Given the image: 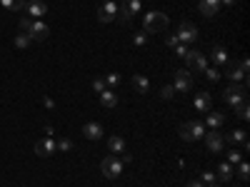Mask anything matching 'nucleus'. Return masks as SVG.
Segmentation results:
<instances>
[{"instance_id": "nucleus-25", "label": "nucleus", "mask_w": 250, "mask_h": 187, "mask_svg": "<svg viewBox=\"0 0 250 187\" xmlns=\"http://www.w3.org/2000/svg\"><path fill=\"white\" fill-rule=\"evenodd\" d=\"M30 43H33V40H30L28 33H18V35H15V48L25 50V48H30Z\"/></svg>"}, {"instance_id": "nucleus-10", "label": "nucleus", "mask_w": 250, "mask_h": 187, "mask_svg": "<svg viewBox=\"0 0 250 187\" xmlns=\"http://www.w3.org/2000/svg\"><path fill=\"white\" fill-rule=\"evenodd\" d=\"M55 150H58V142L53 137H43L40 142H35V155H40V157H50V155H55Z\"/></svg>"}, {"instance_id": "nucleus-21", "label": "nucleus", "mask_w": 250, "mask_h": 187, "mask_svg": "<svg viewBox=\"0 0 250 187\" xmlns=\"http://www.w3.org/2000/svg\"><path fill=\"white\" fill-rule=\"evenodd\" d=\"M133 85H135V90L140 93V95H145L150 90V80L145 77V75H133Z\"/></svg>"}, {"instance_id": "nucleus-39", "label": "nucleus", "mask_w": 250, "mask_h": 187, "mask_svg": "<svg viewBox=\"0 0 250 187\" xmlns=\"http://www.w3.org/2000/svg\"><path fill=\"white\" fill-rule=\"evenodd\" d=\"M165 43H168L170 48H175V45L180 43V40H178V35H168V37H165Z\"/></svg>"}, {"instance_id": "nucleus-15", "label": "nucleus", "mask_w": 250, "mask_h": 187, "mask_svg": "<svg viewBox=\"0 0 250 187\" xmlns=\"http://www.w3.org/2000/svg\"><path fill=\"white\" fill-rule=\"evenodd\" d=\"M193 105L198 112H210V105H213V95L210 93H198L195 100H193Z\"/></svg>"}, {"instance_id": "nucleus-17", "label": "nucleus", "mask_w": 250, "mask_h": 187, "mask_svg": "<svg viewBox=\"0 0 250 187\" xmlns=\"http://www.w3.org/2000/svg\"><path fill=\"white\" fill-rule=\"evenodd\" d=\"M83 135H85L88 140H100V137H103V125H98V122H88L85 128H83Z\"/></svg>"}, {"instance_id": "nucleus-40", "label": "nucleus", "mask_w": 250, "mask_h": 187, "mask_svg": "<svg viewBox=\"0 0 250 187\" xmlns=\"http://www.w3.org/2000/svg\"><path fill=\"white\" fill-rule=\"evenodd\" d=\"M188 187H205L200 180H190V182H188Z\"/></svg>"}, {"instance_id": "nucleus-20", "label": "nucleus", "mask_w": 250, "mask_h": 187, "mask_svg": "<svg viewBox=\"0 0 250 187\" xmlns=\"http://www.w3.org/2000/svg\"><path fill=\"white\" fill-rule=\"evenodd\" d=\"M213 62H215V65H225V62L228 60H230V57H228V50L223 48V45H213Z\"/></svg>"}, {"instance_id": "nucleus-33", "label": "nucleus", "mask_w": 250, "mask_h": 187, "mask_svg": "<svg viewBox=\"0 0 250 187\" xmlns=\"http://www.w3.org/2000/svg\"><path fill=\"white\" fill-rule=\"evenodd\" d=\"M58 150H62V152H68V150H73V142H70L68 137H62V140L58 142Z\"/></svg>"}, {"instance_id": "nucleus-7", "label": "nucleus", "mask_w": 250, "mask_h": 187, "mask_svg": "<svg viewBox=\"0 0 250 187\" xmlns=\"http://www.w3.org/2000/svg\"><path fill=\"white\" fill-rule=\"evenodd\" d=\"M178 40H180V43H185V45L195 43V40H198V28L193 23H188V20H183L180 28H178Z\"/></svg>"}, {"instance_id": "nucleus-18", "label": "nucleus", "mask_w": 250, "mask_h": 187, "mask_svg": "<svg viewBox=\"0 0 250 187\" xmlns=\"http://www.w3.org/2000/svg\"><path fill=\"white\" fill-rule=\"evenodd\" d=\"M205 122H208V128H210V130H218L220 125L225 122V115L218 112V110H215V112H208V115H205Z\"/></svg>"}, {"instance_id": "nucleus-30", "label": "nucleus", "mask_w": 250, "mask_h": 187, "mask_svg": "<svg viewBox=\"0 0 250 187\" xmlns=\"http://www.w3.org/2000/svg\"><path fill=\"white\" fill-rule=\"evenodd\" d=\"M228 162H230V165H238V162H243V155H240L238 150H230V152H228Z\"/></svg>"}, {"instance_id": "nucleus-6", "label": "nucleus", "mask_w": 250, "mask_h": 187, "mask_svg": "<svg viewBox=\"0 0 250 187\" xmlns=\"http://www.w3.org/2000/svg\"><path fill=\"white\" fill-rule=\"evenodd\" d=\"M118 13H120V8L115 5V0H105L98 10V20L100 23H113V20L118 18Z\"/></svg>"}, {"instance_id": "nucleus-31", "label": "nucleus", "mask_w": 250, "mask_h": 187, "mask_svg": "<svg viewBox=\"0 0 250 187\" xmlns=\"http://www.w3.org/2000/svg\"><path fill=\"white\" fill-rule=\"evenodd\" d=\"M235 110H238V117H240V120H248V117H250V110H248V100L243 102L240 108H235Z\"/></svg>"}, {"instance_id": "nucleus-13", "label": "nucleus", "mask_w": 250, "mask_h": 187, "mask_svg": "<svg viewBox=\"0 0 250 187\" xmlns=\"http://www.w3.org/2000/svg\"><path fill=\"white\" fill-rule=\"evenodd\" d=\"M140 13V0H123V5H120V15H123V20L128 23V20L133 18V15H138Z\"/></svg>"}, {"instance_id": "nucleus-42", "label": "nucleus", "mask_w": 250, "mask_h": 187, "mask_svg": "<svg viewBox=\"0 0 250 187\" xmlns=\"http://www.w3.org/2000/svg\"><path fill=\"white\" fill-rule=\"evenodd\" d=\"M223 3H225V5H235L238 0H220V5H223Z\"/></svg>"}, {"instance_id": "nucleus-41", "label": "nucleus", "mask_w": 250, "mask_h": 187, "mask_svg": "<svg viewBox=\"0 0 250 187\" xmlns=\"http://www.w3.org/2000/svg\"><path fill=\"white\" fill-rule=\"evenodd\" d=\"M240 68H243V70L248 73V68H250V62H248V57H243V60H240Z\"/></svg>"}, {"instance_id": "nucleus-34", "label": "nucleus", "mask_w": 250, "mask_h": 187, "mask_svg": "<svg viewBox=\"0 0 250 187\" xmlns=\"http://www.w3.org/2000/svg\"><path fill=\"white\" fill-rule=\"evenodd\" d=\"M133 43L140 48V45H145V43H148V33H138L135 37H133Z\"/></svg>"}, {"instance_id": "nucleus-23", "label": "nucleus", "mask_w": 250, "mask_h": 187, "mask_svg": "<svg viewBox=\"0 0 250 187\" xmlns=\"http://www.w3.org/2000/svg\"><path fill=\"white\" fill-rule=\"evenodd\" d=\"M108 148H110L113 155H120V152L125 150V140H123L120 135H113V137L108 140Z\"/></svg>"}, {"instance_id": "nucleus-27", "label": "nucleus", "mask_w": 250, "mask_h": 187, "mask_svg": "<svg viewBox=\"0 0 250 187\" xmlns=\"http://www.w3.org/2000/svg\"><path fill=\"white\" fill-rule=\"evenodd\" d=\"M203 73H205V77H208V80H210V82H218V80H220V77H223V75H220V70H218V68H205V70H203Z\"/></svg>"}, {"instance_id": "nucleus-5", "label": "nucleus", "mask_w": 250, "mask_h": 187, "mask_svg": "<svg viewBox=\"0 0 250 187\" xmlns=\"http://www.w3.org/2000/svg\"><path fill=\"white\" fill-rule=\"evenodd\" d=\"M183 60L188 62V70H190V73H203L208 68V57L200 50H188V55Z\"/></svg>"}, {"instance_id": "nucleus-12", "label": "nucleus", "mask_w": 250, "mask_h": 187, "mask_svg": "<svg viewBox=\"0 0 250 187\" xmlns=\"http://www.w3.org/2000/svg\"><path fill=\"white\" fill-rule=\"evenodd\" d=\"M205 145H208V150H210V152H220L223 145H225V137L218 130H210V132H205Z\"/></svg>"}, {"instance_id": "nucleus-22", "label": "nucleus", "mask_w": 250, "mask_h": 187, "mask_svg": "<svg viewBox=\"0 0 250 187\" xmlns=\"http://www.w3.org/2000/svg\"><path fill=\"white\" fill-rule=\"evenodd\" d=\"M100 102H103V108H115V105H118V95L105 88V90L100 93Z\"/></svg>"}, {"instance_id": "nucleus-2", "label": "nucleus", "mask_w": 250, "mask_h": 187, "mask_svg": "<svg viewBox=\"0 0 250 187\" xmlns=\"http://www.w3.org/2000/svg\"><path fill=\"white\" fill-rule=\"evenodd\" d=\"M245 85H238V82H233V85H228L225 90H223V100L228 102V105H230V108H240L243 105V102L248 100L245 97Z\"/></svg>"}, {"instance_id": "nucleus-1", "label": "nucleus", "mask_w": 250, "mask_h": 187, "mask_svg": "<svg viewBox=\"0 0 250 187\" xmlns=\"http://www.w3.org/2000/svg\"><path fill=\"white\" fill-rule=\"evenodd\" d=\"M165 28H168V15H165V13L153 10V13H148L143 18V33L153 35V33H163Z\"/></svg>"}, {"instance_id": "nucleus-3", "label": "nucleus", "mask_w": 250, "mask_h": 187, "mask_svg": "<svg viewBox=\"0 0 250 187\" xmlns=\"http://www.w3.org/2000/svg\"><path fill=\"white\" fill-rule=\"evenodd\" d=\"M180 137L185 142H195L200 137H205V128H203V122L193 120V122H183L180 125Z\"/></svg>"}, {"instance_id": "nucleus-38", "label": "nucleus", "mask_w": 250, "mask_h": 187, "mask_svg": "<svg viewBox=\"0 0 250 187\" xmlns=\"http://www.w3.org/2000/svg\"><path fill=\"white\" fill-rule=\"evenodd\" d=\"M105 82H108V85H118V82H120V75H118V73H110V75L105 77Z\"/></svg>"}, {"instance_id": "nucleus-8", "label": "nucleus", "mask_w": 250, "mask_h": 187, "mask_svg": "<svg viewBox=\"0 0 250 187\" xmlns=\"http://www.w3.org/2000/svg\"><path fill=\"white\" fill-rule=\"evenodd\" d=\"M173 88H175V93H190V88H193V75H190V70H175Z\"/></svg>"}, {"instance_id": "nucleus-19", "label": "nucleus", "mask_w": 250, "mask_h": 187, "mask_svg": "<svg viewBox=\"0 0 250 187\" xmlns=\"http://www.w3.org/2000/svg\"><path fill=\"white\" fill-rule=\"evenodd\" d=\"M233 175H235V170H233V165H230V162H223V165H218V180H220V182L233 180Z\"/></svg>"}, {"instance_id": "nucleus-14", "label": "nucleus", "mask_w": 250, "mask_h": 187, "mask_svg": "<svg viewBox=\"0 0 250 187\" xmlns=\"http://www.w3.org/2000/svg\"><path fill=\"white\" fill-rule=\"evenodd\" d=\"M198 10H200L205 18H215V15L220 13V0H200Z\"/></svg>"}, {"instance_id": "nucleus-32", "label": "nucleus", "mask_w": 250, "mask_h": 187, "mask_svg": "<svg viewBox=\"0 0 250 187\" xmlns=\"http://www.w3.org/2000/svg\"><path fill=\"white\" fill-rule=\"evenodd\" d=\"M173 95H175V88H173V85H165V88L160 90V97H163V100H170Z\"/></svg>"}, {"instance_id": "nucleus-35", "label": "nucleus", "mask_w": 250, "mask_h": 187, "mask_svg": "<svg viewBox=\"0 0 250 187\" xmlns=\"http://www.w3.org/2000/svg\"><path fill=\"white\" fill-rule=\"evenodd\" d=\"M30 23H33V18H20V33H28Z\"/></svg>"}, {"instance_id": "nucleus-24", "label": "nucleus", "mask_w": 250, "mask_h": 187, "mask_svg": "<svg viewBox=\"0 0 250 187\" xmlns=\"http://www.w3.org/2000/svg\"><path fill=\"white\" fill-rule=\"evenodd\" d=\"M228 142H233V145H243L248 137H245V130H233L230 135H223Z\"/></svg>"}, {"instance_id": "nucleus-44", "label": "nucleus", "mask_w": 250, "mask_h": 187, "mask_svg": "<svg viewBox=\"0 0 250 187\" xmlns=\"http://www.w3.org/2000/svg\"><path fill=\"white\" fill-rule=\"evenodd\" d=\"M103 3H105V0H103Z\"/></svg>"}, {"instance_id": "nucleus-11", "label": "nucleus", "mask_w": 250, "mask_h": 187, "mask_svg": "<svg viewBox=\"0 0 250 187\" xmlns=\"http://www.w3.org/2000/svg\"><path fill=\"white\" fill-rule=\"evenodd\" d=\"M25 10H28V18H33V20H40L43 15H48V5L43 0H28Z\"/></svg>"}, {"instance_id": "nucleus-4", "label": "nucleus", "mask_w": 250, "mask_h": 187, "mask_svg": "<svg viewBox=\"0 0 250 187\" xmlns=\"http://www.w3.org/2000/svg\"><path fill=\"white\" fill-rule=\"evenodd\" d=\"M100 170H103V175H105V177L115 180V177L123 172V160H120L118 155H108L105 160L100 162Z\"/></svg>"}, {"instance_id": "nucleus-28", "label": "nucleus", "mask_w": 250, "mask_h": 187, "mask_svg": "<svg viewBox=\"0 0 250 187\" xmlns=\"http://www.w3.org/2000/svg\"><path fill=\"white\" fill-rule=\"evenodd\" d=\"M238 177L240 180H248L250 177V165L248 162H238Z\"/></svg>"}, {"instance_id": "nucleus-26", "label": "nucleus", "mask_w": 250, "mask_h": 187, "mask_svg": "<svg viewBox=\"0 0 250 187\" xmlns=\"http://www.w3.org/2000/svg\"><path fill=\"white\" fill-rule=\"evenodd\" d=\"M0 3H3L8 10L18 13V10H23V8H25V3H28V0H0Z\"/></svg>"}, {"instance_id": "nucleus-29", "label": "nucleus", "mask_w": 250, "mask_h": 187, "mask_svg": "<svg viewBox=\"0 0 250 187\" xmlns=\"http://www.w3.org/2000/svg\"><path fill=\"white\" fill-rule=\"evenodd\" d=\"M200 182H203V185H215V172L205 170V172H203V177H200Z\"/></svg>"}, {"instance_id": "nucleus-16", "label": "nucleus", "mask_w": 250, "mask_h": 187, "mask_svg": "<svg viewBox=\"0 0 250 187\" xmlns=\"http://www.w3.org/2000/svg\"><path fill=\"white\" fill-rule=\"evenodd\" d=\"M225 65H228V70H225V75H228V77H230L233 82H238V80H245V77H248V73H245V70H243L240 65L235 68V65H233V62H230V60H228V62H225Z\"/></svg>"}, {"instance_id": "nucleus-43", "label": "nucleus", "mask_w": 250, "mask_h": 187, "mask_svg": "<svg viewBox=\"0 0 250 187\" xmlns=\"http://www.w3.org/2000/svg\"><path fill=\"white\" fill-rule=\"evenodd\" d=\"M208 187H218V185H208Z\"/></svg>"}, {"instance_id": "nucleus-9", "label": "nucleus", "mask_w": 250, "mask_h": 187, "mask_svg": "<svg viewBox=\"0 0 250 187\" xmlns=\"http://www.w3.org/2000/svg\"><path fill=\"white\" fill-rule=\"evenodd\" d=\"M28 35H30V40H45L48 35H50V28L43 23V20H33L30 23V28H28Z\"/></svg>"}, {"instance_id": "nucleus-36", "label": "nucleus", "mask_w": 250, "mask_h": 187, "mask_svg": "<svg viewBox=\"0 0 250 187\" xmlns=\"http://www.w3.org/2000/svg\"><path fill=\"white\" fill-rule=\"evenodd\" d=\"M175 55H178V57H185V55H188V45H185V43H178V45H175Z\"/></svg>"}, {"instance_id": "nucleus-37", "label": "nucleus", "mask_w": 250, "mask_h": 187, "mask_svg": "<svg viewBox=\"0 0 250 187\" xmlns=\"http://www.w3.org/2000/svg\"><path fill=\"white\" fill-rule=\"evenodd\" d=\"M93 90L100 95L103 90H105V80H93Z\"/></svg>"}]
</instances>
